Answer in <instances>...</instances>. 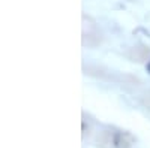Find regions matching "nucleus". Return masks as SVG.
<instances>
[{
  "label": "nucleus",
  "instance_id": "1",
  "mask_svg": "<svg viewBox=\"0 0 150 148\" xmlns=\"http://www.w3.org/2000/svg\"><path fill=\"white\" fill-rule=\"evenodd\" d=\"M134 139L129 133H125V132H114L112 133V139L111 144L114 148H129L132 145Z\"/></svg>",
  "mask_w": 150,
  "mask_h": 148
},
{
  "label": "nucleus",
  "instance_id": "2",
  "mask_svg": "<svg viewBox=\"0 0 150 148\" xmlns=\"http://www.w3.org/2000/svg\"><path fill=\"white\" fill-rule=\"evenodd\" d=\"M146 69H147V72L150 73V60L147 61V65H146Z\"/></svg>",
  "mask_w": 150,
  "mask_h": 148
}]
</instances>
